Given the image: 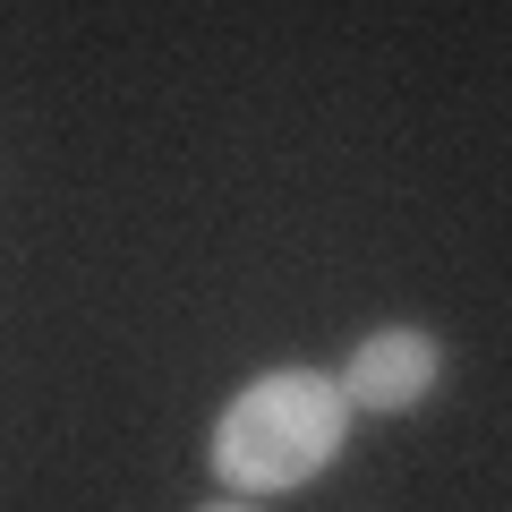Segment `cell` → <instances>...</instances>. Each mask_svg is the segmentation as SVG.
<instances>
[{
	"instance_id": "1",
	"label": "cell",
	"mask_w": 512,
	"mask_h": 512,
	"mask_svg": "<svg viewBox=\"0 0 512 512\" xmlns=\"http://www.w3.org/2000/svg\"><path fill=\"white\" fill-rule=\"evenodd\" d=\"M350 444V402L333 367H265L222 402L214 436H205V470L222 495L265 504V495H299L342 461Z\"/></svg>"
},
{
	"instance_id": "2",
	"label": "cell",
	"mask_w": 512,
	"mask_h": 512,
	"mask_svg": "<svg viewBox=\"0 0 512 512\" xmlns=\"http://www.w3.org/2000/svg\"><path fill=\"white\" fill-rule=\"evenodd\" d=\"M333 384H342L350 419H410V410L436 402V384H444V342L427 325H376L333 367Z\"/></svg>"
},
{
	"instance_id": "3",
	"label": "cell",
	"mask_w": 512,
	"mask_h": 512,
	"mask_svg": "<svg viewBox=\"0 0 512 512\" xmlns=\"http://www.w3.org/2000/svg\"><path fill=\"white\" fill-rule=\"evenodd\" d=\"M197 512H265V504H239V495H214V504H197Z\"/></svg>"
}]
</instances>
